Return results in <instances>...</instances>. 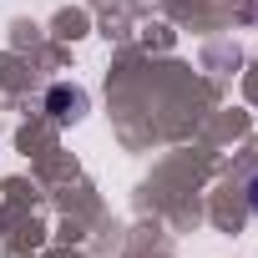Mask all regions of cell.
<instances>
[{
  "mask_svg": "<svg viewBox=\"0 0 258 258\" xmlns=\"http://www.w3.org/2000/svg\"><path fill=\"white\" fill-rule=\"evenodd\" d=\"M46 106H51V116H76L81 111V91H71V86H51V96H46Z\"/></svg>",
  "mask_w": 258,
  "mask_h": 258,
  "instance_id": "cell-1",
  "label": "cell"
},
{
  "mask_svg": "<svg viewBox=\"0 0 258 258\" xmlns=\"http://www.w3.org/2000/svg\"><path fill=\"white\" fill-rule=\"evenodd\" d=\"M248 208H253V213H258V172H253V177H248Z\"/></svg>",
  "mask_w": 258,
  "mask_h": 258,
  "instance_id": "cell-2",
  "label": "cell"
}]
</instances>
